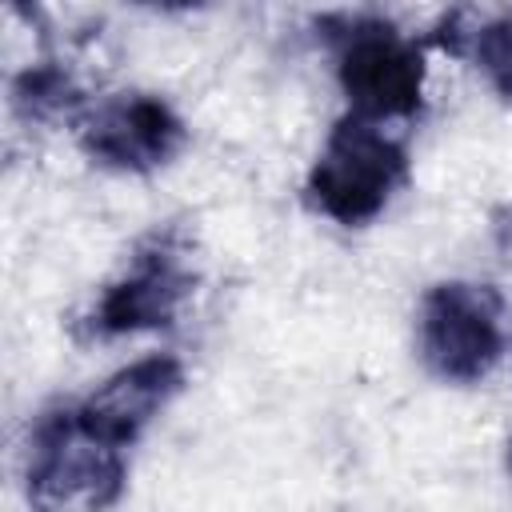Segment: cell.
<instances>
[{
    "mask_svg": "<svg viewBox=\"0 0 512 512\" xmlns=\"http://www.w3.org/2000/svg\"><path fill=\"white\" fill-rule=\"evenodd\" d=\"M12 104L28 120H48V116L72 112L80 104V88L72 84V76L60 64H36V68H28V72L16 76Z\"/></svg>",
    "mask_w": 512,
    "mask_h": 512,
    "instance_id": "obj_8",
    "label": "cell"
},
{
    "mask_svg": "<svg viewBox=\"0 0 512 512\" xmlns=\"http://www.w3.org/2000/svg\"><path fill=\"white\" fill-rule=\"evenodd\" d=\"M124 492V448L92 436L76 408L44 412L32 432L28 496L40 508H104Z\"/></svg>",
    "mask_w": 512,
    "mask_h": 512,
    "instance_id": "obj_3",
    "label": "cell"
},
{
    "mask_svg": "<svg viewBox=\"0 0 512 512\" xmlns=\"http://www.w3.org/2000/svg\"><path fill=\"white\" fill-rule=\"evenodd\" d=\"M140 8H160V12H184V8H200L208 0H132Z\"/></svg>",
    "mask_w": 512,
    "mask_h": 512,
    "instance_id": "obj_11",
    "label": "cell"
},
{
    "mask_svg": "<svg viewBox=\"0 0 512 512\" xmlns=\"http://www.w3.org/2000/svg\"><path fill=\"white\" fill-rule=\"evenodd\" d=\"M472 48H476V60L488 76V84L512 100V12L488 20L480 32H472Z\"/></svg>",
    "mask_w": 512,
    "mask_h": 512,
    "instance_id": "obj_9",
    "label": "cell"
},
{
    "mask_svg": "<svg viewBox=\"0 0 512 512\" xmlns=\"http://www.w3.org/2000/svg\"><path fill=\"white\" fill-rule=\"evenodd\" d=\"M508 460H512V456H508Z\"/></svg>",
    "mask_w": 512,
    "mask_h": 512,
    "instance_id": "obj_12",
    "label": "cell"
},
{
    "mask_svg": "<svg viewBox=\"0 0 512 512\" xmlns=\"http://www.w3.org/2000/svg\"><path fill=\"white\" fill-rule=\"evenodd\" d=\"M12 12L24 20V24H44V12H40V0H8Z\"/></svg>",
    "mask_w": 512,
    "mask_h": 512,
    "instance_id": "obj_10",
    "label": "cell"
},
{
    "mask_svg": "<svg viewBox=\"0 0 512 512\" xmlns=\"http://www.w3.org/2000/svg\"><path fill=\"white\" fill-rule=\"evenodd\" d=\"M188 292H192V272L184 264V248L176 244V236H152L132 256V268L104 288L92 324L100 336L168 328Z\"/></svg>",
    "mask_w": 512,
    "mask_h": 512,
    "instance_id": "obj_5",
    "label": "cell"
},
{
    "mask_svg": "<svg viewBox=\"0 0 512 512\" xmlns=\"http://www.w3.org/2000/svg\"><path fill=\"white\" fill-rule=\"evenodd\" d=\"M328 40L336 48V76L356 116L364 120H404L420 112L424 100V52L404 40L388 20L344 16L328 20Z\"/></svg>",
    "mask_w": 512,
    "mask_h": 512,
    "instance_id": "obj_2",
    "label": "cell"
},
{
    "mask_svg": "<svg viewBox=\"0 0 512 512\" xmlns=\"http://www.w3.org/2000/svg\"><path fill=\"white\" fill-rule=\"evenodd\" d=\"M408 180V152L376 120L348 112L328 132L312 172L308 200L336 224L360 228L376 220Z\"/></svg>",
    "mask_w": 512,
    "mask_h": 512,
    "instance_id": "obj_1",
    "label": "cell"
},
{
    "mask_svg": "<svg viewBox=\"0 0 512 512\" xmlns=\"http://www.w3.org/2000/svg\"><path fill=\"white\" fill-rule=\"evenodd\" d=\"M500 292L492 284L444 280L420 300V356L448 384H476L504 352Z\"/></svg>",
    "mask_w": 512,
    "mask_h": 512,
    "instance_id": "obj_4",
    "label": "cell"
},
{
    "mask_svg": "<svg viewBox=\"0 0 512 512\" xmlns=\"http://www.w3.org/2000/svg\"><path fill=\"white\" fill-rule=\"evenodd\" d=\"M180 388H184V364L176 356L156 352L108 376L88 400L76 404V416L92 436L128 448L168 408V400Z\"/></svg>",
    "mask_w": 512,
    "mask_h": 512,
    "instance_id": "obj_7",
    "label": "cell"
},
{
    "mask_svg": "<svg viewBox=\"0 0 512 512\" xmlns=\"http://www.w3.org/2000/svg\"><path fill=\"white\" fill-rule=\"evenodd\" d=\"M184 144V124L180 116L148 92H124L108 104H100L84 128H80V148L116 172H152L168 164Z\"/></svg>",
    "mask_w": 512,
    "mask_h": 512,
    "instance_id": "obj_6",
    "label": "cell"
}]
</instances>
